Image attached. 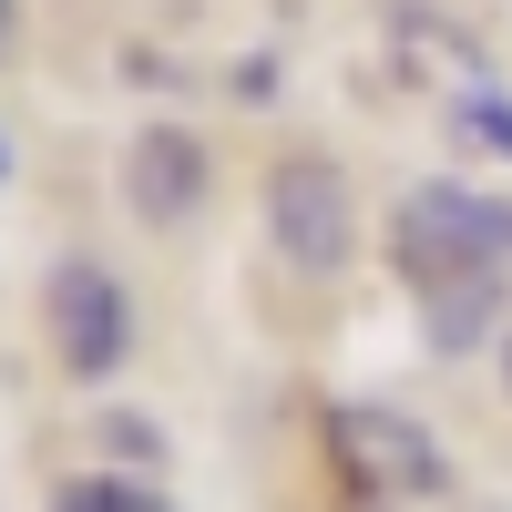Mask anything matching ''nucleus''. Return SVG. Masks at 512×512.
Wrapping results in <instances>:
<instances>
[{
    "instance_id": "obj_1",
    "label": "nucleus",
    "mask_w": 512,
    "mask_h": 512,
    "mask_svg": "<svg viewBox=\"0 0 512 512\" xmlns=\"http://www.w3.org/2000/svg\"><path fill=\"white\" fill-rule=\"evenodd\" d=\"M390 267L431 297V287H472V277H502L512 267V195H482V185H410L400 216H390Z\"/></svg>"
},
{
    "instance_id": "obj_2",
    "label": "nucleus",
    "mask_w": 512,
    "mask_h": 512,
    "mask_svg": "<svg viewBox=\"0 0 512 512\" xmlns=\"http://www.w3.org/2000/svg\"><path fill=\"white\" fill-rule=\"evenodd\" d=\"M328 451H338V472H349L369 502H431V492H451L441 441L420 431L410 410H390V400H338L328 410Z\"/></svg>"
},
{
    "instance_id": "obj_3",
    "label": "nucleus",
    "mask_w": 512,
    "mask_h": 512,
    "mask_svg": "<svg viewBox=\"0 0 512 512\" xmlns=\"http://www.w3.org/2000/svg\"><path fill=\"white\" fill-rule=\"evenodd\" d=\"M267 236H277L287 267L338 277V267H349V246H359V195H349V175H338L328 154H277V175H267Z\"/></svg>"
},
{
    "instance_id": "obj_4",
    "label": "nucleus",
    "mask_w": 512,
    "mask_h": 512,
    "mask_svg": "<svg viewBox=\"0 0 512 512\" xmlns=\"http://www.w3.org/2000/svg\"><path fill=\"white\" fill-rule=\"evenodd\" d=\"M52 338H62L72 379H113L123 349H134V297H123V277L93 267V256H62L52 267Z\"/></svg>"
},
{
    "instance_id": "obj_5",
    "label": "nucleus",
    "mask_w": 512,
    "mask_h": 512,
    "mask_svg": "<svg viewBox=\"0 0 512 512\" xmlns=\"http://www.w3.org/2000/svg\"><path fill=\"white\" fill-rule=\"evenodd\" d=\"M123 205H134L144 226H185L205 205V144L185 123H144V134L123 144Z\"/></svg>"
},
{
    "instance_id": "obj_6",
    "label": "nucleus",
    "mask_w": 512,
    "mask_h": 512,
    "mask_svg": "<svg viewBox=\"0 0 512 512\" xmlns=\"http://www.w3.org/2000/svg\"><path fill=\"white\" fill-rule=\"evenodd\" d=\"M492 308H502V277L431 287V297H420V338H431L441 359H461V349H482V338H492Z\"/></svg>"
},
{
    "instance_id": "obj_7",
    "label": "nucleus",
    "mask_w": 512,
    "mask_h": 512,
    "mask_svg": "<svg viewBox=\"0 0 512 512\" xmlns=\"http://www.w3.org/2000/svg\"><path fill=\"white\" fill-rule=\"evenodd\" d=\"M52 512H175V502L144 492V482H123V472H82V482L52 492Z\"/></svg>"
},
{
    "instance_id": "obj_8",
    "label": "nucleus",
    "mask_w": 512,
    "mask_h": 512,
    "mask_svg": "<svg viewBox=\"0 0 512 512\" xmlns=\"http://www.w3.org/2000/svg\"><path fill=\"white\" fill-rule=\"evenodd\" d=\"M461 134H482L492 154H512V103H492V93H461Z\"/></svg>"
},
{
    "instance_id": "obj_9",
    "label": "nucleus",
    "mask_w": 512,
    "mask_h": 512,
    "mask_svg": "<svg viewBox=\"0 0 512 512\" xmlns=\"http://www.w3.org/2000/svg\"><path fill=\"white\" fill-rule=\"evenodd\" d=\"M0 52H11V0H0Z\"/></svg>"
},
{
    "instance_id": "obj_10",
    "label": "nucleus",
    "mask_w": 512,
    "mask_h": 512,
    "mask_svg": "<svg viewBox=\"0 0 512 512\" xmlns=\"http://www.w3.org/2000/svg\"><path fill=\"white\" fill-rule=\"evenodd\" d=\"M502 390H512V338H502Z\"/></svg>"
},
{
    "instance_id": "obj_11",
    "label": "nucleus",
    "mask_w": 512,
    "mask_h": 512,
    "mask_svg": "<svg viewBox=\"0 0 512 512\" xmlns=\"http://www.w3.org/2000/svg\"><path fill=\"white\" fill-rule=\"evenodd\" d=\"M0 175H11V144H0Z\"/></svg>"
}]
</instances>
